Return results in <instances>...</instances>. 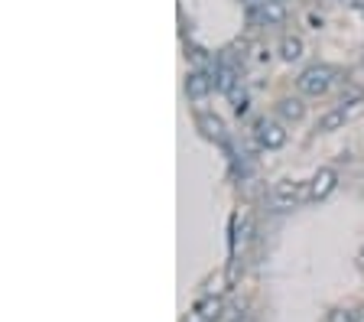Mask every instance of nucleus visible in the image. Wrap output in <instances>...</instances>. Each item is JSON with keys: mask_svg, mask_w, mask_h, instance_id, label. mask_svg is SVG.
<instances>
[{"mask_svg": "<svg viewBox=\"0 0 364 322\" xmlns=\"http://www.w3.org/2000/svg\"><path fill=\"white\" fill-rule=\"evenodd\" d=\"M303 53H306V43L299 36H283V43H280V59L283 62H299L303 59Z\"/></svg>", "mask_w": 364, "mask_h": 322, "instance_id": "10", "label": "nucleus"}, {"mask_svg": "<svg viewBox=\"0 0 364 322\" xmlns=\"http://www.w3.org/2000/svg\"><path fill=\"white\" fill-rule=\"evenodd\" d=\"M198 316H202L205 322H215L221 316V299H205L202 306H198Z\"/></svg>", "mask_w": 364, "mask_h": 322, "instance_id": "11", "label": "nucleus"}, {"mask_svg": "<svg viewBox=\"0 0 364 322\" xmlns=\"http://www.w3.org/2000/svg\"><path fill=\"white\" fill-rule=\"evenodd\" d=\"M212 88H215V82L205 75L202 69H196V72L186 75V95H189V101H205L208 95H212Z\"/></svg>", "mask_w": 364, "mask_h": 322, "instance_id": "5", "label": "nucleus"}, {"mask_svg": "<svg viewBox=\"0 0 364 322\" xmlns=\"http://www.w3.org/2000/svg\"><path fill=\"white\" fill-rule=\"evenodd\" d=\"M287 16H289L287 0H264V4H260V20H264L267 26H283Z\"/></svg>", "mask_w": 364, "mask_h": 322, "instance_id": "8", "label": "nucleus"}, {"mask_svg": "<svg viewBox=\"0 0 364 322\" xmlns=\"http://www.w3.org/2000/svg\"><path fill=\"white\" fill-rule=\"evenodd\" d=\"M277 114L283 124H299L306 117V101L303 98H280L277 101Z\"/></svg>", "mask_w": 364, "mask_h": 322, "instance_id": "7", "label": "nucleus"}, {"mask_svg": "<svg viewBox=\"0 0 364 322\" xmlns=\"http://www.w3.org/2000/svg\"><path fill=\"white\" fill-rule=\"evenodd\" d=\"M332 82H335L332 65H309V69H303L299 78H296L299 95H306V98H322V95L332 88Z\"/></svg>", "mask_w": 364, "mask_h": 322, "instance_id": "1", "label": "nucleus"}, {"mask_svg": "<svg viewBox=\"0 0 364 322\" xmlns=\"http://www.w3.org/2000/svg\"><path fill=\"white\" fill-rule=\"evenodd\" d=\"M355 322H364V306H361V309H355Z\"/></svg>", "mask_w": 364, "mask_h": 322, "instance_id": "13", "label": "nucleus"}, {"mask_svg": "<svg viewBox=\"0 0 364 322\" xmlns=\"http://www.w3.org/2000/svg\"><path fill=\"white\" fill-rule=\"evenodd\" d=\"M351 117H348V111H345V107H328L326 114L318 117V124H316V131L318 134H332V131H341V127H345V124H348Z\"/></svg>", "mask_w": 364, "mask_h": 322, "instance_id": "9", "label": "nucleus"}, {"mask_svg": "<svg viewBox=\"0 0 364 322\" xmlns=\"http://www.w3.org/2000/svg\"><path fill=\"white\" fill-rule=\"evenodd\" d=\"M306 199V183L299 179H280V183H273V202L280 208H293L296 202Z\"/></svg>", "mask_w": 364, "mask_h": 322, "instance_id": "3", "label": "nucleus"}, {"mask_svg": "<svg viewBox=\"0 0 364 322\" xmlns=\"http://www.w3.org/2000/svg\"><path fill=\"white\" fill-rule=\"evenodd\" d=\"M257 144L264 146V150H280L283 144H287V131H283V124H277V121H257Z\"/></svg>", "mask_w": 364, "mask_h": 322, "instance_id": "4", "label": "nucleus"}, {"mask_svg": "<svg viewBox=\"0 0 364 322\" xmlns=\"http://www.w3.org/2000/svg\"><path fill=\"white\" fill-rule=\"evenodd\" d=\"M335 186H338V173H335V169H328V166H322L316 176L306 183V199H309V202L328 199V195L335 192Z\"/></svg>", "mask_w": 364, "mask_h": 322, "instance_id": "2", "label": "nucleus"}, {"mask_svg": "<svg viewBox=\"0 0 364 322\" xmlns=\"http://www.w3.org/2000/svg\"><path fill=\"white\" fill-rule=\"evenodd\" d=\"M260 4H264V0H260Z\"/></svg>", "mask_w": 364, "mask_h": 322, "instance_id": "14", "label": "nucleus"}, {"mask_svg": "<svg viewBox=\"0 0 364 322\" xmlns=\"http://www.w3.org/2000/svg\"><path fill=\"white\" fill-rule=\"evenodd\" d=\"M196 127L208 140H215V144H221V140H225V121H221L218 114H212V111H198V114H196Z\"/></svg>", "mask_w": 364, "mask_h": 322, "instance_id": "6", "label": "nucleus"}, {"mask_svg": "<svg viewBox=\"0 0 364 322\" xmlns=\"http://www.w3.org/2000/svg\"><path fill=\"white\" fill-rule=\"evenodd\" d=\"M328 322H355V313H348V309H332Z\"/></svg>", "mask_w": 364, "mask_h": 322, "instance_id": "12", "label": "nucleus"}]
</instances>
